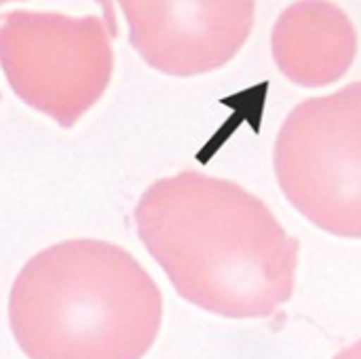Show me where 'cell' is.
<instances>
[{"instance_id": "cell-7", "label": "cell", "mask_w": 361, "mask_h": 359, "mask_svg": "<svg viewBox=\"0 0 361 359\" xmlns=\"http://www.w3.org/2000/svg\"><path fill=\"white\" fill-rule=\"evenodd\" d=\"M334 359H361V341L349 345L347 349H343Z\"/></svg>"}, {"instance_id": "cell-4", "label": "cell", "mask_w": 361, "mask_h": 359, "mask_svg": "<svg viewBox=\"0 0 361 359\" xmlns=\"http://www.w3.org/2000/svg\"><path fill=\"white\" fill-rule=\"evenodd\" d=\"M0 63L27 106L72 127L104 95L112 47L95 15L11 11L0 15Z\"/></svg>"}, {"instance_id": "cell-3", "label": "cell", "mask_w": 361, "mask_h": 359, "mask_svg": "<svg viewBox=\"0 0 361 359\" xmlns=\"http://www.w3.org/2000/svg\"><path fill=\"white\" fill-rule=\"evenodd\" d=\"M281 193L317 229L361 239V80L300 102L273 150Z\"/></svg>"}, {"instance_id": "cell-5", "label": "cell", "mask_w": 361, "mask_h": 359, "mask_svg": "<svg viewBox=\"0 0 361 359\" xmlns=\"http://www.w3.org/2000/svg\"><path fill=\"white\" fill-rule=\"evenodd\" d=\"M142 59L171 76L226 66L247 42L256 0H118Z\"/></svg>"}, {"instance_id": "cell-6", "label": "cell", "mask_w": 361, "mask_h": 359, "mask_svg": "<svg viewBox=\"0 0 361 359\" xmlns=\"http://www.w3.org/2000/svg\"><path fill=\"white\" fill-rule=\"evenodd\" d=\"M271 49L277 68L292 83L326 87L349 72L357 53V32L338 4L298 0L279 15Z\"/></svg>"}, {"instance_id": "cell-2", "label": "cell", "mask_w": 361, "mask_h": 359, "mask_svg": "<svg viewBox=\"0 0 361 359\" xmlns=\"http://www.w3.org/2000/svg\"><path fill=\"white\" fill-rule=\"evenodd\" d=\"M8 320L30 359H142L159 336L163 296L121 245L74 239L21 269Z\"/></svg>"}, {"instance_id": "cell-8", "label": "cell", "mask_w": 361, "mask_h": 359, "mask_svg": "<svg viewBox=\"0 0 361 359\" xmlns=\"http://www.w3.org/2000/svg\"><path fill=\"white\" fill-rule=\"evenodd\" d=\"M6 2H15V0H0V4H6Z\"/></svg>"}, {"instance_id": "cell-1", "label": "cell", "mask_w": 361, "mask_h": 359, "mask_svg": "<svg viewBox=\"0 0 361 359\" xmlns=\"http://www.w3.org/2000/svg\"><path fill=\"white\" fill-rule=\"evenodd\" d=\"M135 226L176 292L203 311L260 320L294 294L298 239L233 180L199 171L157 180L135 207Z\"/></svg>"}]
</instances>
